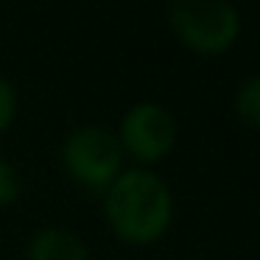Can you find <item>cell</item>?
<instances>
[{
    "label": "cell",
    "instance_id": "obj_5",
    "mask_svg": "<svg viewBox=\"0 0 260 260\" xmlns=\"http://www.w3.org/2000/svg\"><path fill=\"white\" fill-rule=\"evenodd\" d=\"M28 260H90L79 235L68 230H40L28 246Z\"/></svg>",
    "mask_w": 260,
    "mask_h": 260
},
{
    "label": "cell",
    "instance_id": "obj_7",
    "mask_svg": "<svg viewBox=\"0 0 260 260\" xmlns=\"http://www.w3.org/2000/svg\"><path fill=\"white\" fill-rule=\"evenodd\" d=\"M20 190H23V182H20L17 168L0 159V204H12L20 196Z\"/></svg>",
    "mask_w": 260,
    "mask_h": 260
},
{
    "label": "cell",
    "instance_id": "obj_8",
    "mask_svg": "<svg viewBox=\"0 0 260 260\" xmlns=\"http://www.w3.org/2000/svg\"><path fill=\"white\" fill-rule=\"evenodd\" d=\"M14 109H17V95H14L12 84L0 76V129H6L12 123Z\"/></svg>",
    "mask_w": 260,
    "mask_h": 260
},
{
    "label": "cell",
    "instance_id": "obj_6",
    "mask_svg": "<svg viewBox=\"0 0 260 260\" xmlns=\"http://www.w3.org/2000/svg\"><path fill=\"white\" fill-rule=\"evenodd\" d=\"M235 109L246 123L260 126V76L246 79L235 95Z\"/></svg>",
    "mask_w": 260,
    "mask_h": 260
},
{
    "label": "cell",
    "instance_id": "obj_2",
    "mask_svg": "<svg viewBox=\"0 0 260 260\" xmlns=\"http://www.w3.org/2000/svg\"><path fill=\"white\" fill-rule=\"evenodd\" d=\"M171 23L185 45L202 53L226 51L238 37V12L226 0H176Z\"/></svg>",
    "mask_w": 260,
    "mask_h": 260
},
{
    "label": "cell",
    "instance_id": "obj_3",
    "mask_svg": "<svg viewBox=\"0 0 260 260\" xmlns=\"http://www.w3.org/2000/svg\"><path fill=\"white\" fill-rule=\"evenodd\" d=\"M64 165L87 187H109L120 168V143L101 126H81L64 140Z\"/></svg>",
    "mask_w": 260,
    "mask_h": 260
},
{
    "label": "cell",
    "instance_id": "obj_4",
    "mask_svg": "<svg viewBox=\"0 0 260 260\" xmlns=\"http://www.w3.org/2000/svg\"><path fill=\"white\" fill-rule=\"evenodd\" d=\"M123 143L135 157L140 159H159L168 154V148L174 146L176 126L174 118L168 115V109L159 104H137L126 112L123 118Z\"/></svg>",
    "mask_w": 260,
    "mask_h": 260
},
{
    "label": "cell",
    "instance_id": "obj_1",
    "mask_svg": "<svg viewBox=\"0 0 260 260\" xmlns=\"http://www.w3.org/2000/svg\"><path fill=\"white\" fill-rule=\"evenodd\" d=\"M107 215L126 241L148 243L171 224V193L157 174L132 168L109 185Z\"/></svg>",
    "mask_w": 260,
    "mask_h": 260
}]
</instances>
